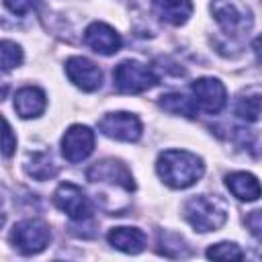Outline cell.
<instances>
[{
  "mask_svg": "<svg viewBox=\"0 0 262 262\" xmlns=\"http://www.w3.org/2000/svg\"><path fill=\"white\" fill-rule=\"evenodd\" d=\"M156 170L160 178L172 188H188L205 172V164L199 156L184 149H166L158 156Z\"/></svg>",
  "mask_w": 262,
  "mask_h": 262,
  "instance_id": "obj_1",
  "label": "cell"
},
{
  "mask_svg": "<svg viewBox=\"0 0 262 262\" xmlns=\"http://www.w3.org/2000/svg\"><path fill=\"white\" fill-rule=\"evenodd\" d=\"M184 217L196 231H215L227 221V207L217 196L199 194L186 201Z\"/></svg>",
  "mask_w": 262,
  "mask_h": 262,
  "instance_id": "obj_2",
  "label": "cell"
},
{
  "mask_svg": "<svg viewBox=\"0 0 262 262\" xmlns=\"http://www.w3.org/2000/svg\"><path fill=\"white\" fill-rule=\"evenodd\" d=\"M113 80H115V86L125 94L145 92L151 86H156V82H158V78L151 72V68L143 66L141 61H135V59L121 61L113 70Z\"/></svg>",
  "mask_w": 262,
  "mask_h": 262,
  "instance_id": "obj_3",
  "label": "cell"
},
{
  "mask_svg": "<svg viewBox=\"0 0 262 262\" xmlns=\"http://www.w3.org/2000/svg\"><path fill=\"white\" fill-rule=\"evenodd\" d=\"M49 239H51L49 225L45 221H41V219H25V221H18L12 227V233H10V242L25 256L43 252L47 248Z\"/></svg>",
  "mask_w": 262,
  "mask_h": 262,
  "instance_id": "obj_4",
  "label": "cell"
},
{
  "mask_svg": "<svg viewBox=\"0 0 262 262\" xmlns=\"http://www.w3.org/2000/svg\"><path fill=\"white\" fill-rule=\"evenodd\" d=\"M211 12L221 29L231 37H239L252 27V12L237 0H213Z\"/></svg>",
  "mask_w": 262,
  "mask_h": 262,
  "instance_id": "obj_5",
  "label": "cell"
},
{
  "mask_svg": "<svg viewBox=\"0 0 262 262\" xmlns=\"http://www.w3.org/2000/svg\"><path fill=\"white\" fill-rule=\"evenodd\" d=\"M53 203L74 221H86L92 217V209L84 190L74 182H61L53 192Z\"/></svg>",
  "mask_w": 262,
  "mask_h": 262,
  "instance_id": "obj_6",
  "label": "cell"
},
{
  "mask_svg": "<svg viewBox=\"0 0 262 262\" xmlns=\"http://www.w3.org/2000/svg\"><path fill=\"white\" fill-rule=\"evenodd\" d=\"M98 129L119 141H137L141 137V121L131 113H108L98 121Z\"/></svg>",
  "mask_w": 262,
  "mask_h": 262,
  "instance_id": "obj_7",
  "label": "cell"
},
{
  "mask_svg": "<svg viewBox=\"0 0 262 262\" xmlns=\"http://www.w3.org/2000/svg\"><path fill=\"white\" fill-rule=\"evenodd\" d=\"M94 149V131L86 125H72L61 137V154L68 162L76 164L86 160Z\"/></svg>",
  "mask_w": 262,
  "mask_h": 262,
  "instance_id": "obj_8",
  "label": "cell"
},
{
  "mask_svg": "<svg viewBox=\"0 0 262 262\" xmlns=\"http://www.w3.org/2000/svg\"><path fill=\"white\" fill-rule=\"evenodd\" d=\"M192 94L194 102L201 111L209 115H217L223 111L227 102V92L225 86L217 78H199L192 82Z\"/></svg>",
  "mask_w": 262,
  "mask_h": 262,
  "instance_id": "obj_9",
  "label": "cell"
},
{
  "mask_svg": "<svg viewBox=\"0 0 262 262\" xmlns=\"http://www.w3.org/2000/svg\"><path fill=\"white\" fill-rule=\"evenodd\" d=\"M86 176H88L90 182H106V184L121 186L125 190H135V182H133L131 172L119 160H102V162H96L86 172Z\"/></svg>",
  "mask_w": 262,
  "mask_h": 262,
  "instance_id": "obj_10",
  "label": "cell"
},
{
  "mask_svg": "<svg viewBox=\"0 0 262 262\" xmlns=\"http://www.w3.org/2000/svg\"><path fill=\"white\" fill-rule=\"evenodd\" d=\"M66 74H68L70 82H74L84 92H94L102 84L100 68L94 61H90L86 57H80V55H74L66 61Z\"/></svg>",
  "mask_w": 262,
  "mask_h": 262,
  "instance_id": "obj_11",
  "label": "cell"
},
{
  "mask_svg": "<svg viewBox=\"0 0 262 262\" xmlns=\"http://www.w3.org/2000/svg\"><path fill=\"white\" fill-rule=\"evenodd\" d=\"M84 43L100 55H113L123 45L121 35L106 23H92L84 33Z\"/></svg>",
  "mask_w": 262,
  "mask_h": 262,
  "instance_id": "obj_12",
  "label": "cell"
},
{
  "mask_svg": "<svg viewBox=\"0 0 262 262\" xmlns=\"http://www.w3.org/2000/svg\"><path fill=\"white\" fill-rule=\"evenodd\" d=\"M45 106H47L45 92L37 86H25L14 94V111L23 119L39 117L45 111Z\"/></svg>",
  "mask_w": 262,
  "mask_h": 262,
  "instance_id": "obj_13",
  "label": "cell"
},
{
  "mask_svg": "<svg viewBox=\"0 0 262 262\" xmlns=\"http://www.w3.org/2000/svg\"><path fill=\"white\" fill-rule=\"evenodd\" d=\"M225 184L233 196H237L239 201H246V203L256 201L262 194V184L250 172H231L225 176Z\"/></svg>",
  "mask_w": 262,
  "mask_h": 262,
  "instance_id": "obj_14",
  "label": "cell"
},
{
  "mask_svg": "<svg viewBox=\"0 0 262 262\" xmlns=\"http://www.w3.org/2000/svg\"><path fill=\"white\" fill-rule=\"evenodd\" d=\"M108 244L125 254H139L145 248V233L137 227H113L108 231Z\"/></svg>",
  "mask_w": 262,
  "mask_h": 262,
  "instance_id": "obj_15",
  "label": "cell"
},
{
  "mask_svg": "<svg viewBox=\"0 0 262 262\" xmlns=\"http://www.w3.org/2000/svg\"><path fill=\"white\" fill-rule=\"evenodd\" d=\"M151 6H154V12L162 20H166L174 27L184 25L188 20V16L192 14L190 0H151Z\"/></svg>",
  "mask_w": 262,
  "mask_h": 262,
  "instance_id": "obj_16",
  "label": "cell"
},
{
  "mask_svg": "<svg viewBox=\"0 0 262 262\" xmlns=\"http://www.w3.org/2000/svg\"><path fill=\"white\" fill-rule=\"evenodd\" d=\"M235 115L248 123L258 121L262 115V86H250L246 90L239 92L235 106H233Z\"/></svg>",
  "mask_w": 262,
  "mask_h": 262,
  "instance_id": "obj_17",
  "label": "cell"
},
{
  "mask_svg": "<svg viewBox=\"0 0 262 262\" xmlns=\"http://www.w3.org/2000/svg\"><path fill=\"white\" fill-rule=\"evenodd\" d=\"M160 106L168 113H174V115H184L188 119H194L196 117V102L190 100L188 96L184 94H178V92H170V94H162L160 96Z\"/></svg>",
  "mask_w": 262,
  "mask_h": 262,
  "instance_id": "obj_18",
  "label": "cell"
},
{
  "mask_svg": "<svg viewBox=\"0 0 262 262\" xmlns=\"http://www.w3.org/2000/svg\"><path fill=\"white\" fill-rule=\"evenodd\" d=\"M25 170L29 172V176H33L37 180H47V178L55 176V172H57V168H55V164L47 151L31 154L27 164H25Z\"/></svg>",
  "mask_w": 262,
  "mask_h": 262,
  "instance_id": "obj_19",
  "label": "cell"
},
{
  "mask_svg": "<svg viewBox=\"0 0 262 262\" xmlns=\"http://www.w3.org/2000/svg\"><path fill=\"white\" fill-rule=\"evenodd\" d=\"M158 252L170 258H180V256H188V248L184 244V239L176 233H160L158 237Z\"/></svg>",
  "mask_w": 262,
  "mask_h": 262,
  "instance_id": "obj_20",
  "label": "cell"
},
{
  "mask_svg": "<svg viewBox=\"0 0 262 262\" xmlns=\"http://www.w3.org/2000/svg\"><path fill=\"white\" fill-rule=\"evenodd\" d=\"M207 256L213 258V260H242L244 258V252L233 242H221V244L211 246L207 250Z\"/></svg>",
  "mask_w": 262,
  "mask_h": 262,
  "instance_id": "obj_21",
  "label": "cell"
},
{
  "mask_svg": "<svg viewBox=\"0 0 262 262\" xmlns=\"http://www.w3.org/2000/svg\"><path fill=\"white\" fill-rule=\"evenodd\" d=\"M0 55H2V70L4 72L16 68L23 61V49L14 41H8V39H4L0 43Z\"/></svg>",
  "mask_w": 262,
  "mask_h": 262,
  "instance_id": "obj_22",
  "label": "cell"
},
{
  "mask_svg": "<svg viewBox=\"0 0 262 262\" xmlns=\"http://www.w3.org/2000/svg\"><path fill=\"white\" fill-rule=\"evenodd\" d=\"M246 225H248L250 233L258 239V244H260V254H262V209L252 211V213L246 217Z\"/></svg>",
  "mask_w": 262,
  "mask_h": 262,
  "instance_id": "obj_23",
  "label": "cell"
},
{
  "mask_svg": "<svg viewBox=\"0 0 262 262\" xmlns=\"http://www.w3.org/2000/svg\"><path fill=\"white\" fill-rule=\"evenodd\" d=\"M4 4H6V8H8L12 14L25 16V14H29L31 10H35L37 0H4Z\"/></svg>",
  "mask_w": 262,
  "mask_h": 262,
  "instance_id": "obj_24",
  "label": "cell"
},
{
  "mask_svg": "<svg viewBox=\"0 0 262 262\" xmlns=\"http://www.w3.org/2000/svg\"><path fill=\"white\" fill-rule=\"evenodd\" d=\"M14 147H16V139H14V135H12V129H10V123L4 119V158H10L12 156V151H14Z\"/></svg>",
  "mask_w": 262,
  "mask_h": 262,
  "instance_id": "obj_25",
  "label": "cell"
},
{
  "mask_svg": "<svg viewBox=\"0 0 262 262\" xmlns=\"http://www.w3.org/2000/svg\"><path fill=\"white\" fill-rule=\"evenodd\" d=\"M252 49H254V53H256L258 61H262V35H260V37H256V39L252 41Z\"/></svg>",
  "mask_w": 262,
  "mask_h": 262,
  "instance_id": "obj_26",
  "label": "cell"
}]
</instances>
